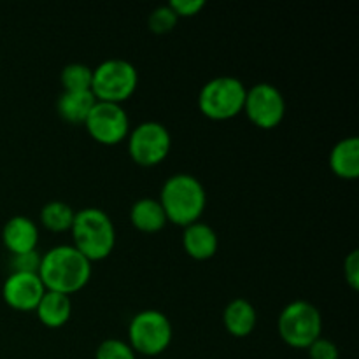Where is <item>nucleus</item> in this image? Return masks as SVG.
<instances>
[{"label":"nucleus","mask_w":359,"mask_h":359,"mask_svg":"<svg viewBox=\"0 0 359 359\" xmlns=\"http://www.w3.org/2000/svg\"><path fill=\"white\" fill-rule=\"evenodd\" d=\"M37 273L46 290L70 297L90 283L93 263L88 262L72 244L55 245L41 255Z\"/></svg>","instance_id":"1"},{"label":"nucleus","mask_w":359,"mask_h":359,"mask_svg":"<svg viewBox=\"0 0 359 359\" xmlns=\"http://www.w3.org/2000/svg\"><path fill=\"white\" fill-rule=\"evenodd\" d=\"M158 200L168 223L186 228L202 217L207 207V191L195 175L174 174L163 182Z\"/></svg>","instance_id":"2"},{"label":"nucleus","mask_w":359,"mask_h":359,"mask_svg":"<svg viewBox=\"0 0 359 359\" xmlns=\"http://www.w3.org/2000/svg\"><path fill=\"white\" fill-rule=\"evenodd\" d=\"M70 235L74 248L91 263L109 258L116 248L114 223L111 216L98 207L76 210Z\"/></svg>","instance_id":"3"},{"label":"nucleus","mask_w":359,"mask_h":359,"mask_svg":"<svg viewBox=\"0 0 359 359\" xmlns=\"http://www.w3.org/2000/svg\"><path fill=\"white\" fill-rule=\"evenodd\" d=\"M248 86L238 77L217 76L198 91V111L210 121H228L244 111Z\"/></svg>","instance_id":"4"},{"label":"nucleus","mask_w":359,"mask_h":359,"mask_svg":"<svg viewBox=\"0 0 359 359\" xmlns=\"http://www.w3.org/2000/svg\"><path fill=\"white\" fill-rule=\"evenodd\" d=\"M174 328L170 319L158 309L137 312L128 325V346L137 356L156 358L170 347Z\"/></svg>","instance_id":"5"},{"label":"nucleus","mask_w":359,"mask_h":359,"mask_svg":"<svg viewBox=\"0 0 359 359\" xmlns=\"http://www.w3.org/2000/svg\"><path fill=\"white\" fill-rule=\"evenodd\" d=\"M139 86V72L133 63L121 58H109L93 69L91 93L97 102L123 105Z\"/></svg>","instance_id":"6"},{"label":"nucleus","mask_w":359,"mask_h":359,"mask_svg":"<svg viewBox=\"0 0 359 359\" xmlns=\"http://www.w3.org/2000/svg\"><path fill=\"white\" fill-rule=\"evenodd\" d=\"M280 340L293 349H305L323 333V316L314 304L307 300L290 302L280 311L277 321Z\"/></svg>","instance_id":"7"},{"label":"nucleus","mask_w":359,"mask_h":359,"mask_svg":"<svg viewBox=\"0 0 359 359\" xmlns=\"http://www.w3.org/2000/svg\"><path fill=\"white\" fill-rule=\"evenodd\" d=\"M126 149L133 163L151 168L163 163L172 149V135L160 121H142L130 130Z\"/></svg>","instance_id":"8"},{"label":"nucleus","mask_w":359,"mask_h":359,"mask_svg":"<svg viewBox=\"0 0 359 359\" xmlns=\"http://www.w3.org/2000/svg\"><path fill=\"white\" fill-rule=\"evenodd\" d=\"M287 104L283 91L272 83H256L248 88L244 114L259 130H273L286 118Z\"/></svg>","instance_id":"9"},{"label":"nucleus","mask_w":359,"mask_h":359,"mask_svg":"<svg viewBox=\"0 0 359 359\" xmlns=\"http://www.w3.org/2000/svg\"><path fill=\"white\" fill-rule=\"evenodd\" d=\"M88 135L102 146H118L130 133V118L125 107L107 102H95L84 121Z\"/></svg>","instance_id":"10"},{"label":"nucleus","mask_w":359,"mask_h":359,"mask_svg":"<svg viewBox=\"0 0 359 359\" xmlns=\"http://www.w3.org/2000/svg\"><path fill=\"white\" fill-rule=\"evenodd\" d=\"M46 291L39 273L11 272L2 284L4 302L16 312H35Z\"/></svg>","instance_id":"11"},{"label":"nucleus","mask_w":359,"mask_h":359,"mask_svg":"<svg viewBox=\"0 0 359 359\" xmlns=\"http://www.w3.org/2000/svg\"><path fill=\"white\" fill-rule=\"evenodd\" d=\"M2 244L9 255L37 251L39 226L34 219L27 216H13L6 221L2 228Z\"/></svg>","instance_id":"12"},{"label":"nucleus","mask_w":359,"mask_h":359,"mask_svg":"<svg viewBox=\"0 0 359 359\" xmlns=\"http://www.w3.org/2000/svg\"><path fill=\"white\" fill-rule=\"evenodd\" d=\"M182 249L189 258L196 262H207L216 256L219 249V237L210 224L196 221L182 231Z\"/></svg>","instance_id":"13"},{"label":"nucleus","mask_w":359,"mask_h":359,"mask_svg":"<svg viewBox=\"0 0 359 359\" xmlns=\"http://www.w3.org/2000/svg\"><path fill=\"white\" fill-rule=\"evenodd\" d=\"M330 170L344 181L359 177V139L356 135L340 139L328 156Z\"/></svg>","instance_id":"14"},{"label":"nucleus","mask_w":359,"mask_h":359,"mask_svg":"<svg viewBox=\"0 0 359 359\" xmlns=\"http://www.w3.org/2000/svg\"><path fill=\"white\" fill-rule=\"evenodd\" d=\"M223 325L235 339H245L255 332L258 325V312L255 305L245 298H235L224 307Z\"/></svg>","instance_id":"15"},{"label":"nucleus","mask_w":359,"mask_h":359,"mask_svg":"<svg viewBox=\"0 0 359 359\" xmlns=\"http://www.w3.org/2000/svg\"><path fill=\"white\" fill-rule=\"evenodd\" d=\"M35 314H37L41 325L46 328H63L72 316V300L67 294L46 291L42 300L39 302L37 309H35Z\"/></svg>","instance_id":"16"},{"label":"nucleus","mask_w":359,"mask_h":359,"mask_svg":"<svg viewBox=\"0 0 359 359\" xmlns=\"http://www.w3.org/2000/svg\"><path fill=\"white\" fill-rule=\"evenodd\" d=\"M130 223L142 233H158L168 224L165 210L158 198H139L130 207Z\"/></svg>","instance_id":"17"},{"label":"nucleus","mask_w":359,"mask_h":359,"mask_svg":"<svg viewBox=\"0 0 359 359\" xmlns=\"http://www.w3.org/2000/svg\"><path fill=\"white\" fill-rule=\"evenodd\" d=\"M95 102L97 100L91 91H62L56 100V111L63 121L72 123V125H84Z\"/></svg>","instance_id":"18"},{"label":"nucleus","mask_w":359,"mask_h":359,"mask_svg":"<svg viewBox=\"0 0 359 359\" xmlns=\"http://www.w3.org/2000/svg\"><path fill=\"white\" fill-rule=\"evenodd\" d=\"M74 217H76V210L69 203L53 200L42 207L39 219L46 230L53 231V233H65L72 228Z\"/></svg>","instance_id":"19"},{"label":"nucleus","mask_w":359,"mask_h":359,"mask_svg":"<svg viewBox=\"0 0 359 359\" xmlns=\"http://www.w3.org/2000/svg\"><path fill=\"white\" fill-rule=\"evenodd\" d=\"M93 69L84 63H69L60 72L63 91H91Z\"/></svg>","instance_id":"20"},{"label":"nucleus","mask_w":359,"mask_h":359,"mask_svg":"<svg viewBox=\"0 0 359 359\" xmlns=\"http://www.w3.org/2000/svg\"><path fill=\"white\" fill-rule=\"evenodd\" d=\"M179 18L175 16L174 11L170 9V6H160L149 14V20H147V25H149V30L156 35H165L170 34L172 30L177 25Z\"/></svg>","instance_id":"21"},{"label":"nucleus","mask_w":359,"mask_h":359,"mask_svg":"<svg viewBox=\"0 0 359 359\" xmlns=\"http://www.w3.org/2000/svg\"><path fill=\"white\" fill-rule=\"evenodd\" d=\"M95 359H137V354L125 340L107 339L97 347Z\"/></svg>","instance_id":"22"},{"label":"nucleus","mask_w":359,"mask_h":359,"mask_svg":"<svg viewBox=\"0 0 359 359\" xmlns=\"http://www.w3.org/2000/svg\"><path fill=\"white\" fill-rule=\"evenodd\" d=\"M11 272H23V273H37L39 265H41V255L39 251L23 252V255H13L9 259Z\"/></svg>","instance_id":"23"},{"label":"nucleus","mask_w":359,"mask_h":359,"mask_svg":"<svg viewBox=\"0 0 359 359\" xmlns=\"http://www.w3.org/2000/svg\"><path fill=\"white\" fill-rule=\"evenodd\" d=\"M309 359H340V351L335 342L319 337L314 344L307 347Z\"/></svg>","instance_id":"24"},{"label":"nucleus","mask_w":359,"mask_h":359,"mask_svg":"<svg viewBox=\"0 0 359 359\" xmlns=\"http://www.w3.org/2000/svg\"><path fill=\"white\" fill-rule=\"evenodd\" d=\"M344 279L353 291L359 290V251L353 249L344 259Z\"/></svg>","instance_id":"25"},{"label":"nucleus","mask_w":359,"mask_h":359,"mask_svg":"<svg viewBox=\"0 0 359 359\" xmlns=\"http://www.w3.org/2000/svg\"><path fill=\"white\" fill-rule=\"evenodd\" d=\"M168 6H170V9L174 11L179 20L181 18H193L200 14V11L205 9L203 0H170Z\"/></svg>","instance_id":"26"}]
</instances>
